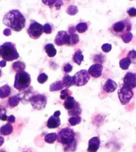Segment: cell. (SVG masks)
Here are the masks:
<instances>
[{"mask_svg":"<svg viewBox=\"0 0 136 152\" xmlns=\"http://www.w3.org/2000/svg\"><path fill=\"white\" fill-rule=\"evenodd\" d=\"M124 86L130 89L136 88V74L127 72L124 77Z\"/></svg>","mask_w":136,"mask_h":152,"instance_id":"cell-11","label":"cell"},{"mask_svg":"<svg viewBox=\"0 0 136 152\" xmlns=\"http://www.w3.org/2000/svg\"><path fill=\"white\" fill-rule=\"evenodd\" d=\"M20 101H21L20 97L18 95H15V96H13L12 97H10V99H8V104H9L10 107L13 108L18 105V104H20Z\"/></svg>","mask_w":136,"mask_h":152,"instance_id":"cell-24","label":"cell"},{"mask_svg":"<svg viewBox=\"0 0 136 152\" xmlns=\"http://www.w3.org/2000/svg\"><path fill=\"white\" fill-rule=\"evenodd\" d=\"M69 36L66 31H59L56 35L54 39L55 44L58 46H61L63 45H69Z\"/></svg>","mask_w":136,"mask_h":152,"instance_id":"cell-10","label":"cell"},{"mask_svg":"<svg viewBox=\"0 0 136 152\" xmlns=\"http://www.w3.org/2000/svg\"><path fill=\"white\" fill-rule=\"evenodd\" d=\"M60 114H61V112H59V111H56V112L54 113L53 115H55L56 117H59V115H60Z\"/></svg>","mask_w":136,"mask_h":152,"instance_id":"cell-46","label":"cell"},{"mask_svg":"<svg viewBox=\"0 0 136 152\" xmlns=\"http://www.w3.org/2000/svg\"><path fill=\"white\" fill-rule=\"evenodd\" d=\"M32 107L34 110H42L47 105V97L43 94H37L32 96L29 99Z\"/></svg>","mask_w":136,"mask_h":152,"instance_id":"cell-7","label":"cell"},{"mask_svg":"<svg viewBox=\"0 0 136 152\" xmlns=\"http://www.w3.org/2000/svg\"><path fill=\"white\" fill-rule=\"evenodd\" d=\"M26 18L18 10H12L6 13L3 18V23L5 26L15 31H20L25 27Z\"/></svg>","mask_w":136,"mask_h":152,"instance_id":"cell-1","label":"cell"},{"mask_svg":"<svg viewBox=\"0 0 136 152\" xmlns=\"http://www.w3.org/2000/svg\"><path fill=\"white\" fill-rule=\"evenodd\" d=\"M57 138H58V134L56 133H50V134H48L45 135L44 140L46 143L52 144L55 143Z\"/></svg>","mask_w":136,"mask_h":152,"instance_id":"cell-25","label":"cell"},{"mask_svg":"<svg viewBox=\"0 0 136 152\" xmlns=\"http://www.w3.org/2000/svg\"><path fill=\"white\" fill-rule=\"evenodd\" d=\"M88 29V26L86 22H81L79 23L75 27L76 31L80 34H83L86 32Z\"/></svg>","mask_w":136,"mask_h":152,"instance_id":"cell-29","label":"cell"},{"mask_svg":"<svg viewBox=\"0 0 136 152\" xmlns=\"http://www.w3.org/2000/svg\"><path fill=\"white\" fill-rule=\"evenodd\" d=\"M78 104V102H76L74 97H73L72 96L67 97V98L65 99L64 103V107L66 108L68 112L72 110L73 108H75Z\"/></svg>","mask_w":136,"mask_h":152,"instance_id":"cell-17","label":"cell"},{"mask_svg":"<svg viewBox=\"0 0 136 152\" xmlns=\"http://www.w3.org/2000/svg\"><path fill=\"white\" fill-rule=\"evenodd\" d=\"M4 34L5 36H11V34H12V31H11V29L10 28L5 29L4 31Z\"/></svg>","mask_w":136,"mask_h":152,"instance_id":"cell-43","label":"cell"},{"mask_svg":"<svg viewBox=\"0 0 136 152\" xmlns=\"http://www.w3.org/2000/svg\"><path fill=\"white\" fill-rule=\"evenodd\" d=\"M69 124L72 126H75L76 125L81 123V118L80 116H73V117H70L69 120Z\"/></svg>","mask_w":136,"mask_h":152,"instance_id":"cell-31","label":"cell"},{"mask_svg":"<svg viewBox=\"0 0 136 152\" xmlns=\"http://www.w3.org/2000/svg\"><path fill=\"white\" fill-rule=\"evenodd\" d=\"M0 58L5 61H12L20 58L14 43L5 42L0 45Z\"/></svg>","mask_w":136,"mask_h":152,"instance_id":"cell-3","label":"cell"},{"mask_svg":"<svg viewBox=\"0 0 136 152\" xmlns=\"http://www.w3.org/2000/svg\"><path fill=\"white\" fill-rule=\"evenodd\" d=\"M132 24L129 19L121 20L115 23L111 28V31L116 36L121 37L132 30Z\"/></svg>","mask_w":136,"mask_h":152,"instance_id":"cell-5","label":"cell"},{"mask_svg":"<svg viewBox=\"0 0 136 152\" xmlns=\"http://www.w3.org/2000/svg\"><path fill=\"white\" fill-rule=\"evenodd\" d=\"M31 83V77L28 72H21L16 74L14 81V88L21 91L29 88Z\"/></svg>","mask_w":136,"mask_h":152,"instance_id":"cell-4","label":"cell"},{"mask_svg":"<svg viewBox=\"0 0 136 152\" xmlns=\"http://www.w3.org/2000/svg\"><path fill=\"white\" fill-rule=\"evenodd\" d=\"M58 142L64 145L66 151H74L77 146V141L75 140V134L69 127H64L58 134Z\"/></svg>","mask_w":136,"mask_h":152,"instance_id":"cell-2","label":"cell"},{"mask_svg":"<svg viewBox=\"0 0 136 152\" xmlns=\"http://www.w3.org/2000/svg\"><path fill=\"white\" fill-rule=\"evenodd\" d=\"M43 33V26L35 21H31L28 29V34L30 37L34 39H37Z\"/></svg>","mask_w":136,"mask_h":152,"instance_id":"cell-6","label":"cell"},{"mask_svg":"<svg viewBox=\"0 0 136 152\" xmlns=\"http://www.w3.org/2000/svg\"><path fill=\"white\" fill-rule=\"evenodd\" d=\"M0 119L3 121H5L7 119L6 115V110L2 105H0Z\"/></svg>","mask_w":136,"mask_h":152,"instance_id":"cell-37","label":"cell"},{"mask_svg":"<svg viewBox=\"0 0 136 152\" xmlns=\"http://www.w3.org/2000/svg\"><path fill=\"white\" fill-rule=\"evenodd\" d=\"M1 69H0V77H1Z\"/></svg>","mask_w":136,"mask_h":152,"instance_id":"cell-47","label":"cell"},{"mask_svg":"<svg viewBox=\"0 0 136 152\" xmlns=\"http://www.w3.org/2000/svg\"><path fill=\"white\" fill-rule=\"evenodd\" d=\"M4 138L3 137H1V136H0V147H1V146L4 144Z\"/></svg>","mask_w":136,"mask_h":152,"instance_id":"cell-45","label":"cell"},{"mask_svg":"<svg viewBox=\"0 0 136 152\" xmlns=\"http://www.w3.org/2000/svg\"><path fill=\"white\" fill-rule=\"evenodd\" d=\"M12 89L8 85H5L0 88V98H6L10 95Z\"/></svg>","mask_w":136,"mask_h":152,"instance_id":"cell-18","label":"cell"},{"mask_svg":"<svg viewBox=\"0 0 136 152\" xmlns=\"http://www.w3.org/2000/svg\"><path fill=\"white\" fill-rule=\"evenodd\" d=\"M62 83L65 86V88H69L70 87H72L73 86L75 85L74 81H73V77H71L69 75L66 74L64 75V77H63V80H62Z\"/></svg>","mask_w":136,"mask_h":152,"instance_id":"cell-22","label":"cell"},{"mask_svg":"<svg viewBox=\"0 0 136 152\" xmlns=\"http://www.w3.org/2000/svg\"><path fill=\"white\" fill-rule=\"evenodd\" d=\"M13 126L11 124H6L0 128V134L2 135H9L13 132Z\"/></svg>","mask_w":136,"mask_h":152,"instance_id":"cell-20","label":"cell"},{"mask_svg":"<svg viewBox=\"0 0 136 152\" xmlns=\"http://www.w3.org/2000/svg\"><path fill=\"white\" fill-rule=\"evenodd\" d=\"M7 120L8 122H9V124H13V123H15V118L14 116L12 115L8 117Z\"/></svg>","mask_w":136,"mask_h":152,"instance_id":"cell-42","label":"cell"},{"mask_svg":"<svg viewBox=\"0 0 136 152\" xmlns=\"http://www.w3.org/2000/svg\"><path fill=\"white\" fill-rule=\"evenodd\" d=\"M43 32L46 34H50L52 32V26L50 23H45L43 26Z\"/></svg>","mask_w":136,"mask_h":152,"instance_id":"cell-38","label":"cell"},{"mask_svg":"<svg viewBox=\"0 0 136 152\" xmlns=\"http://www.w3.org/2000/svg\"><path fill=\"white\" fill-rule=\"evenodd\" d=\"M5 66H6V61L4 60H1V61H0V67H4Z\"/></svg>","mask_w":136,"mask_h":152,"instance_id":"cell-44","label":"cell"},{"mask_svg":"<svg viewBox=\"0 0 136 152\" xmlns=\"http://www.w3.org/2000/svg\"><path fill=\"white\" fill-rule=\"evenodd\" d=\"M45 51L50 58H53L57 53V50L52 43H48L45 46Z\"/></svg>","mask_w":136,"mask_h":152,"instance_id":"cell-21","label":"cell"},{"mask_svg":"<svg viewBox=\"0 0 136 152\" xmlns=\"http://www.w3.org/2000/svg\"><path fill=\"white\" fill-rule=\"evenodd\" d=\"M43 3L46 4V5H49L51 8L56 7L57 10L60 9L61 5L63 4V2L61 1H43Z\"/></svg>","mask_w":136,"mask_h":152,"instance_id":"cell-30","label":"cell"},{"mask_svg":"<svg viewBox=\"0 0 136 152\" xmlns=\"http://www.w3.org/2000/svg\"><path fill=\"white\" fill-rule=\"evenodd\" d=\"M81 112H82V110H81L80 104L78 103V104L76 105V107L75 108H73L72 110L68 112V115L71 117L80 116L81 115Z\"/></svg>","mask_w":136,"mask_h":152,"instance_id":"cell-27","label":"cell"},{"mask_svg":"<svg viewBox=\"0 0 136 152\" xmlns=\"http://www.w3.org/2000/svg\"><path fill=\"white\" fill-rule=\"evenodd\" d=\"M65 86L63 84V83H62V81H58L53 83L52 84H51V86L50 87V91H57L61 90V89L63 90Z\"/></svg>","mask_w":136,"mask_h":152,"instance_id":"cell-23","label":"cell"},{"mask_svg":"<svg viewBox=\"0 0 136 152\" xmlns=\"http://www.w3.org/2000/svg\"><path fill=\"white\" fill-rule=\"evenodd\" d=\"M66 12L70 15H74L78 12V9L75 5H70L67 7Z\"/></svg>","mask_w":136,"mask_h":152,"instance_id":"cell-35","label":"cell"},{"mask_svg":"<svg viewBox=\"0 0 136 152\" xmlns=\"http://www.w3.org/2000/svg\"><path fill=\"white\" fill-rule=\"evenodd\" d=\"M117 88H118V85L115 81L111 79H108L103 85V89L106 93H113L116 91Z\"/></svg>","mask_w":136,"mask_h":152,"instance_id":"cell-15","label":"cell"},{"mask_svg":"<svg viewBox=\"0 0 136 152\" xmlns=\"http://www.w3.org/2000/svg\"><path fill=\"white\" fill-rule=\"evenodd\" d=\"M61 125V120L59 117H56L55 115L51 116L48 119L47 122V127L49 129H55L59 127Z\"/></svg>","mask_w":136,"mask_h":152,"instance_id":"cell-16","label":"cell"},{"mask_svg":"<svg viewBox=\"0 0 136 152\" xmlns=\"http://www.w3.org/2000/svg\"><path fill=\"white\" fill-rule=\"evenodd\" d=\"M111 48H112V47H111V45L110 44V43H105V44H103L102 46V51H104L105 53L110 52L111 50Z\"/></svg>","mask_w":136,"mask_h":152,"instance_id":"cell-40","label":"cell"},{"mask_svg":"<svg viewBox=\"0 0 136 152\" xmlns=\"http://www.w3.org/2000/svg\"><path fill=\"white\" fill-rule=\"evenodd\" d=\"M123 42L126 43H128L130 42H131L132 38H133V34L131 33V32H128V33H126L124 34L123 36H121L120 37Z\"/></svg>","mask_w":136,"mask_h":152,"instance_id":"cell-33","label":"cell"},{"mask_svg":"<svg viewBox=\"0 0 136 152\" xmlns=\"http://www.w3.org/2000/svg\"><path fill=\"white\" fill-rule=\"evenodd\" d=\"M131 64L132 63L129 59V58H124L123 59H121L120 61H119V66H120L121 69L127 70L129 69V67Z\"/></svg>","mask_w":136,"mask_h":152,"instance_id":"cell-28","label":"cell"},{"mask_svg":"<svg viewBox=\"0 0 136 152\" xmlns=\"http://www.w3.org/2000/svg\"><path fill=\"white\" fill-rule=\"evenodd\" d=\"M127 58L131 61V63L136 64V51L135 50H131L127 54Z\"/></svg>","mask_w":136,"mask_h":152,"instance_id":"cell-34","label":"cell"},{"mask_svg":"<svg viewBox=\"0 0 136 152\" xmlns=\"http://www.w3.org/2000/svg\"><path fill=\"white\" fill-rule=\"evenodd\" d=\"M72 94V92L69 89H68L67 88H65L63 90H61V95H60V98L61 99L65 100L67 97L71 96V95Z\"/></svg>","mask_w":136,"mask_h":152,"instance_id":"cell-32","label":"cell"},{"mask_svg":"<svg viewBox=\"0 0 136 152\" xmlns=\"http://www.w3.org/2000/svg\"><path fill=\"white\" fill-rule=\"evenodd\" d=\"M48 76L46 75L45 73H42V74H40L39 76L37 77V81L41 84L44 83L45 82L48 81Z\"/></svg>","mask_w":136,"mask_h":152,"instance_id":"cell-36","label":"cell"},{"mask_svg":"<svg viewBox=\"0 0 136 152\" xmlns=\"http://www.w3.org/2000/svg\"><path fill=\"white\" fill-rule=\"evenodd\" d=\"M73 80L74 81L75 86L78 87L83 86L86 85L90 79V75H89L88 72L86 69H82L73 76Z\"/></svg>","mask_w":136,"mask_h":152,"instance_id":"cell-9","label":"cell"},{"mask_svg":"<svg viewBox=\"0 0 136 152\" xmlns=\"http://www.w3.org/2000/svg\"><path fill=\"white\" fill-rule=\"evenodd\" d=\"M127 13L130 17H136V9L135 7H131L127 11Z\"/></svg>","mask_w":136,"mask_h":152,"instance_id":"cell-41","label":"cell"},{"mask_svg":"<svg viewBox=\"0 0 136 152\" xmlns=\"http://www.w3.org/2000/svg\"><path fill=\"white\" fill-rule=\"evenodd\" d=\"M118 97L122 105H127L131 101L132 97H134V91L132 89L123 86L119 89L118 92Z\"/></svg>","mask_w":136,"mask_h":152,"instance_id":"cell-8","label":"cell"},{"mask_svg":"<svg viewBox=\"0 0 136 152\" xmlns=\"http://www.w3.org/2000/svg\"><path fill=\"white\" fill-rule=\"evenodd\" d=\"M72 69H73V66L69 63L64 64V66H63V70H64V72L66 73V74L70 73L72 71Z\"/></svg>","mask_w":136,"mask_h":152,"instance_id":"cell-39","label":"cell"},{"mask_svg":"<svg viewBox=\"0 0 136 152\" xmlns=\"http://www.w3.org/2000/svg\"><path fill=\"white\" fill-rule=\"evenodd\" d=\"M12 68L17 73L23 72L26 68V64L21 61H16L12 65Z\"/></svg>","mask_w":136,"mask_h":152,"instance_id":"cell-26","label":"cell"},{"mask_svg":"<svg viewBox=\"0 0 136 152\" xmlns=\"http://www.w3.org/2000/svg\"><path fill=\"white\" fill-rule=\"evenodd\" d=\"M103 66L102 64H95L89 67L88 69V74L94 78H98L102 75Z\"/></svg>","mask_w":136,"mask_h":152,"instance_id":"cell-12","label":"cell"},{"mask_svg":"<svg viewBox=\"0 0 136 152\" xmlns=\"http://www.w3.org/2000/svg\"><path fill=\"white\" fill-rule=\"evenodd\" d=\"M83 58L84 57L82 54V51H81V50H78L75 52L74 55L73 56L72 59L74 63L79 65V66H80L81 62L83 61Z\"/></svg>","mask_w":136,"mask_h":152,"instance_id":"cell-19","label":"cell"},{"mask_svg":"<svg viewBox=\"0 0 136 152\" xmlns=\"http://www.w3.org/2000/svg\"><path fill=\"white\" fill-rule=\"evenodd\" d=\"M100 146V140L98 137H94L89 140L88 152H97Z\"/></svg>","mask_w":136,"mask_h":152,"instance_id":"cell-13","label":"cell"},{"mask_svg":"<svg viewBox=\"0 0 136 152\" xmlns=\"http://www.w3.org/2000/svg\"><path fill=\"white\" fill-rule=\"evenodd\" d=\"M76 29L74 27H70L68 29V32H69V42L68 46H73L77 44V43L80 42V38H79L78 35L75 33Z\"/></svg>","mask_w":136,"mask_h":152,"instance_id":"cell-14","label":"cell"}]
</instances>
